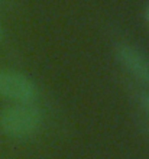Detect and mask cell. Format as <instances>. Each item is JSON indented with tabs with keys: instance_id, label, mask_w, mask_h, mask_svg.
Returning a JSON list of instances; mask_svg holds the SVG:
<instances>
[{
	"instance_id": "1",
	"label": "cell",
	"mask_w": 149,
	"mask_h": 159,
	"mask_svg": "<svg viewBox=\"0 0 149 159\" xmlns=\"http://www.w3.org/2000/svg\"><path fill=\"white\" fill-rule=\"evenodd\" d=\"M42 123L44 114L35 103H10L0 110V130L15 140L33 138Z\"/></svg>"
},
{
	"instance_id": "2",
	"label": "cell",
	"mask_w": 149,
	"mask_h": 159,
	"mask_svg": "<svg viewBox=\"0 0 149 159\" xmlns=\"http://www.w3.org/2000/svg\"><path fill=\"white\" fill-rule=\"evenodd\" d=\"M38 85L30 77L16 70H0V98L10 103H35Z\"/></svg>"
},
{
	"instance_id": "3",
	"label": "cell",
	"mask_w": 149,
	"mask_h": 159,
	"mask_svg": "<svg viewBox=\"0 0 149 159\" xmlns=\"http://www.w3.org/2000/svg\"><path fill=\"white\" fill-rule=\"evenodd\" d=\"M114 57L133 80L149 88V58L143 51L132 43L120 42L114 46Z\"/></svg>"
},
{
	"instance_id": "4",
	"label": "cell",
	"mask_w": 149,
	"mask_h": 159,
	"mask_svg": "<svg viewBox=\"0 0 149 159\" xmlns=\"http://www.w3.org/2000/svg\"><path fill=\"white\" fill-rule=\"evenodd\" d=\"M137 98H139V104H141L142 110L149 116V91H142Z\"/></svg>"
},
{
	"instance_id": "5",
	"label": "cell",
	"mask_w": 149,
	"mask_h": 159,
	"mask_svg": "<svg viewBox=\"0 0 149 159\" xmlns=\"http://www.w3.org/2000/svg\"><path fill=\"white\" fill-rule=\"evenodd\" d=\"M145 22H146V25L149 26V3L145 7Z\"/></svg>"
},
{
	"instance_id": "6",
	"label": "cell",
	"mask_w": 149,
	"mask_h": 159,
	"mask_svg": "<svg viewBox=\"0 0 149 159\" xmlns=\"http://www.w3.org/2000/svg\"><path fill=\"white\" fill-rule=\"evenodd\" d=\"M3 39V30H2V28H0V41Z\"/></svg>"
}]
</instances>
